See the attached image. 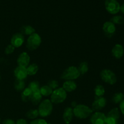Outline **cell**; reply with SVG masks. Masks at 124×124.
<instances>
[{"instance_id": "cell-32", "label": "cell", "mask_w": 124, "mask_h": 124, "mask_svg": "<svg viewBox=\"0 0 124 124\" xmlns=\"http://www.w3.org/2000/svg\"><path fill=\"white\" fill-rule=\"evenodd\" d=\"M48 122L44 119H34L30 122V124H47Z\"/></svg>"}, {"instance_id": "cell-8", "label": "cell", "mask_w": 124, "mask_h": 124, "mask_svg": "<svg viewBox=\"0 0 124 124\" xmlns=\"http://www.w3.org/2000/svg\"><path fill=\"white\" fill-rule=\"evenodd\" d=\"M102 30L104 35L108 38H111L115 35L116 29L115 24L110 21H106L104 23Z\"/></svg>"}, {"instance_id": "cell-34", "label": "cell", "mask_w": 124, "mask_h": 124, "mask_svg": "<svg viewBox=\"0 0 124 124\" xmlns=\"http://www.w3.org/2000/svg\"><path fill=\"white\" fill-rule=\"evenodd\" d=\"M2 124H16V122L15 121L11 119H5L4 121L2 122Z\"/></svg>"}, {"instance_id": "cell-23", "label": "cell", "mask_w": 124, "mask_h": 124, "mask_svg": "<svg viewBox=\"0 0 124 124\" xmlns=\"http://www.w3.org/2000/svg\"><path fill=\"white\" fill-rule=\"evenodd\" d=\"M39 116L38 110L37 109H31L25 114V116L29 119H36Z\"/></svg>"}, {"instance_id": "cell-17", "label": "cell", "mask_w": 124, "mask_h": 124, "mask_svg": "<svg viewBox=\"0 0 124 124\" xmlns=\"http://www.w3.org/2000/svg\"><path fill=\"white\" fill-rule=\"evenodd\" d=\"M33 92L29 87L24 88L21 93V99L24 102H27L30 101L32 96Z\"/></svg>"}, {"instance_id": "cell-28", "label": "cell", "mask_w": 124, "mask_h": 124, "mask_svg": "<svg viewBox=\"0 0 124 124\" xmlns=\"http://www.w3.org/2000/svg\"><path fill=\"white\" fill-rule=\"evenodd\" d=\"M111 23H113L114 24H117V25H122L124 24V18L122 16L116 15L112 17L110 20Z\"/></svg>"}, {"instance_id": "cell-16", "label": "cell", "mask_w": 124, "mask_h": 124, "mask_svg": "<svg viewBox=\"0 0 124 124\" xmlns=\"http://www.w3.org/2000/svg\"><path fill=\"white\" fill-rule=\"evenodd\" d=\"M62 88L66 92H72L77 88V84L74 81H65Z\"/></svg>"}, {"instance_id": "cell-3", "label": "cell", "mask_w": 124, "mask_h": 124, "mask_svg": "<svg viewBox=\"0 0 124 124\" xmlns=\"http://www.w3.org/2000/svg\"><path fill=\"white\" fill-rule=\"evenodd\" d=\"M53 104L49 99H45L41 102L38 110L39 116L42 117H46L50 116L53 111Z\"/></svg>"}, {"instance_id": "cell-37", "label": "cell", "mask_w": 124, "mask_h": 124, "mask_svg": "<svg viewBox=\"0 0 124 124\" xmlns=\"http://www.w3.org/2000/svg\"><path fill=\"white\" fill-rule=\"evenodd\" d=\"M77 105H78V104L76 103V102L73 101L71 103V107L72 108H75Z\"/></svg>"}, {"instance_id": "cell-26", "label": "cell", "mask_w": 124, "mask_h": 124, "mask_svg": "<svg viewBox=\"0 0 124 124\" xmlns=\"http://www.w3.org/2000/svg\"><path fill=\"white\" fill-rule=\"evenodd\" d=\"M107 116L113 117V118H114L115 119L117 120L118 121L120 117V113L119 109L117 108H113L112 110H111L109 111Z\"/></svg>"}, {"instance_id": "cell-25", "label": "cell", "mask_w": 124, "mask_h": 124, "mask_svg": "<svg viewBox=\"0 0 124 124\" xmlns=\"http://www.w3.org/2000/svg\"><path fill=\"white\" fill-rule=\"evenodd\" d=\"M78 69V70L81 75H85L88 71V63L87 62H82L81 63H80Z\"/></svg>"}, {"instance_id": "cell-6", "label": "cell", "mask_w": 124, "mask_h": 124, "mask_svg": "<svg viewBox=\"0 0 124 124\" xmlns=\"http://www.w3.org/2000/svg\"><path fill=\"white\" fill-rule=\"evenodd\" d=\"M101 78L104 82L108 84L115 85L117 82V77L115 73L108 69H104L101 71Z\"/></svg>"}, {"instance_id": "cell-14", "label": "cell", "mask_w": 124, "mask_h": 124, "mask_svg": "<svg viewBox=\"0 0 124 124\" xmlns=\"http://www.w3.org/2000/svg\"><path fill=\"white\" fill-rule=\"evenodd\" d=\"M113 56L116 59H121L124 56V49L123 46L119 44H117L113 47L111 50Z\"/></svg>"}, {"instance_id": "cell-1", "label": "cell", "mask_w": 124, "mask_h": 124, "mask_svg": "<svg viewBox=\"0 0 124 124\" xmlns=\"http://www.w3.org/2000/svg\"><path fill=\"white\" fill-rule=\"evenodd\" d=\"M73 115L75 117L81 119H84L91 116L93 111L91 108L84 104H78L74 108Z\"/></svg>"}, {"instance_id": "cell-27", "label": "cell", "mask_w": 124, "mask_h": 124, "mask_svg": "<svg viewBox=\"0 0 124 124\" xmlns=\"http://www.w3.org/2000/svg\"><path fill=\"white\" fill-rule=\"evenodd\" d=\"M124 99V94L122 93H115L112 97V101L115 104H120Z\"/></svg>"}, {"instance_id": "cell-36", "label": "cell", "mask_w": 124, "mask_h": 124, "mask_svg": "<svg viewBox=\"0 0 124 124\" xmlns=\"http://www.w3.org/2000/svg\"><path fill=\"white\" fill-rule=\"evenodd\" d=\"M119 105V107H120V110H121V113H122V115L124 116V99L120 103Z\"/></svg>"}, {"instance_id": "cell-38", "label": "cell", "mask_w": 124, "mask_h": 124, "mask_svg": "<svg viewBox=\"0 0 124 124\" xmlns=\"http://www.w3.org/2000/svg\"><path fill=\"white\" fill-rule=\"evenodd\" d=\"M120 11H121L122 13H124V3L122 4L121 6V7H120Z\"/></svg>"}, {"instance_id": "cell-18", "label": "cell", "mask_w": 124, "mask_h": 124, "mask_svg": "<svg viewBox=\"0 0 124 124\" xmlns=\"http://www.w3.org/2000/svg\"><path fill=\"white\" fill-rule=\"evenodd\" d=\"M42 96L41 95V94L40 93L39 90L36 91V92H33L32 96H31V99H30V101L32 103L33 105H36L38 104H39V103H41V100H42Z\"/></svg>"}, {"instance_id": "cell-29", "label": "cell", "mask_w": 124, "mask_h": 124, "mask_svg": "<svg viewBox=\"0 0 124 124\" xmlns=\"http://www.w3.org/2000/svg\"><path fill=\"white\" fill-rule=\"evenodd\" d=\"M29 88L32 91V92H36V91H39L40 89V85L38 81H31L28 86Z\"/></svg>"}, {"instance_id": "cell-39", "label": "cell", "mask_w": 124, "mask_h": 124, "mask_svg": "<svg viewBox=\"0 0 124 124\" xmlns=\"http://www.w3.org/2000/svg\"><path fill=\"white\" fill-rule=\"evenodd\" d=\"M1 76H0V80H1Z\"/></svg>"}, {"instance_id": "cell-11", "label": "cell", "mask_w": 124, "mask_h": 124, "mask_svg": "<svg viewBox=\"0 0 124 124\" xmlns=\"http://www.w3.org/2000/svg\"><path fill=\"white\" fill-rule=\"evenodd\" d=\"M24 42V36L21 33H16L12 36L10 40V44L15 48H19Z\"/></svg>"}, {"instance_id": "cell-40", "label": "cell", "mask_w": 124, "mask_h": 124, "mask_svg": "<svg viewBox=\"0 0 124 124\" xmlns=\"http://www.w3.org/2000/svg\"><path fill=\"white\" fill-rule=\"evenodd\" d=\"M0 122H1V119H0Z\"/></svg>"}, {"instance_id": "cell-9", "label": "cell", "mask_w": 124, "mask_h": 124, "mask_svg": "<svg viewBox=\"0 0 124 124\" xmlns=\"http://www.w3.org/2000/svg\"><path fill=\"white\" fill-rule=\"evenodd\" d=\"M106 116L103 113L96 111L90 117V122L92 124H105Z\"/></svg>"}, {"instance_id": "cell-21", "label": "cell", "mask_w": 124, "mask_h": 124, "mask_svg": "<svg viewBox=\"0 0 124 124\" xmlns=\"http://www.w3.org/2000/svg\"><path fill=\"white\" fill-rule=\"evenodd\" d=\"M53 90L48 85H45L42 87H40L39 92L40 93L42 96H51L52 92H53Z\"/></svg>"}, {"instance_id": "cell-2", "label": "cell", "mask_w": 124, "mask_h": 124, "mask_svg": "<svg viewBox=\"0 0 124 124\" xmlns=\"http://www.w3.org/2000/svg\"><path fill=\"white\" fill-rule=\"evenodd\" d=\"M79 71L78 69L76 67L70 66L67 68L61 76V78L65 81H74L75 79H77L80 76Z\"/></svg>"}, {"instance_id": "cell-20", "label": "cell", "mask_w": 124, "mask_h": 124, "mask_svg": "<svg viewBox=\"0 0 124 124\" xmlns=\"http://www.w3.org/2000/svg\"><path fill=\"white\" fill-rule=\"evenodd\" d=\"M26 69L28 76H33V75H36L38 73V71L39 67L36 64L33 63V64H31L28 65V67Z\"/></svg>"}, {"instance_id": "cell-33", "label": "cell", "mask_w": 124, "mask_h": 124, "mask_svg": "<svg viewBox=\"0 0 124 124\" xmlns=\"http://www.w3.org/2000/svg\"><path fill=\"white\" fill-rule=\"evenodd\" d=\"M118 121L115 119L114 118L106 116V121H105V124H117Z\"/></svg>"}, {"instance_id": "cell-19", "label": "cell", "mask_w": 124, "mask_h": 124, "mask_svg": "<svg viewBox=\"0 0 124 124\" xmlns=\"http://www.w3.org/2000/svg\"><path fill=\"white\" fill-rule=\"evenodd\" d=\"M21 33L23 34V35H28V36H30V35H32L33 33H35V30L32 26L29 25H23L21 27L20 29Z\"/></svg>"}, {"instance_id": "cell-41", "label": "cell", "mask_w": 124, "mask_h": 124, "mask_svg": "<svg viewBox=\"0 0 124 124\" xmlns=\"http://www.w3.org/2000/svg\"></svg>"}, {"instance_id": "cell-15", "label": "cell", "mask_w": 124, "mask_h": 124, "mask_svg": "<svg viewBox=\"0 0 124 124\" xmlns=\"http://www.w3.org/2000/svg\"><path fill=\"white\" fill-rule=\"evenodd\" d=\"M73 110L71 107H67L63 113V119L66 124H70L71 122L73 117Z\"/></svg>"}, {"instance_id": "cell-12", "label": "cell", "mask_w": 124, "mask_h": 124, "mask_svg": "<svg viewBox=\"0 0 124 124\" xmlns=\"http://www.w3.org/2000/svg\"><path fill=\"white\" fill-rule=\"evenodd\" d=\"M30 61V57L27 52H22L17 58V64L18 66L27 68L29 65Z\"/></svg>"}, {"instance_id": "cell-35", "label": "cell", "mask_w": 124, "mask_h": 124, "mask_svg": "<svg viewBox=\"0 0 124 124\" xmlns=\"http://www.w3.org/2000/svg\"><path fill=\"white\" fill-rule=\"evenodd\" d=\"M16 124H28V123L24 119H19L16 122Z\"/></svg>"}, {"instance_id": "cell-24", "label": "cell", "mask_w": 124, "mask_h": 124, "mask_svg": "<svg viewBox=\"0 0 124 124\" xmlns=\"http://www.w3.org/2000/svg\"><path fill=\"white\" fill-rule=\"evenodd\" d=\"M14 87L18 92H23L25 88V84L23 80L16 79L15 82Z\"/></svg>"}, {"instance_id": "cell-13", "label": "cell", "mask_w": 124, "mask_h": 124, "mask_svg": "<svg viewBox=\"0 0 124 124\" xmlns=\"http://www.w3.org/2000/svg\"><path fill=\"white\" fill-rule=\"evenodd\" d=\"M13 73H14V75L16 79L18 80L24 81L28 76L27 69L25 67H16L14 70Z\"/></svg>"}, {"instance_id": "cell-4", "label": "cell", "mask_w": 124, "mask_h": 124, "mask_svg": "<svg viewBox=\"0 0 124 124\" xmlns=\"http://www.w3.org/2000/svg\"><path fill=\"white\" fill-rule=\"evenodd\" d=\"M67 96V92L62 87H59L53 91L50 96V101L52 104H61L65 101Z\"/></svg>"}, {"instance_id": "cell-7", "label": "cell", "mask_w": 124, "mask_h": 124, "mask_svg": "<svg viewBox=\"0 0 124 124\" xmlns=\"http://www.w3.org/2000/svg\"><path fill=\"white\" fill-rule=\"evenodd\" d=\"M105 7L108 13L115 15L120 11L121 6L117 0H105Z\"/></svg>"}, {"instance_id": "cell-30", "label": "cell", "mask_w": 124, "mask_h": 124, "mask_svg": "<svg viewBox=\"0 0 124 124\" xmlns=\"http://www.w3.org/2000/svg\"><path fill=\"white\" fill-rule=\"evenodd\" d=\"M47 85H48L53 90L59 88V83H58V81H56V80H50V81H49L48 82Z\"/></svg>"}, {"instance_id": "cell-31", "label": "cell", "mask_w": 124, "mask_h": 124, "mask_svg": "<svg viewBox=\"0 0 124 124\" xmlns=\"http://www.w3.org/2000/svg\"><path fill=\"white\" fill-rule=\"evenodd\" d=\"M15 48L12 45L9 44L6 47L4 50V52L6 54H11L14 52Z\"/></svg>"}, {"instance_id": "cell-10", "label": "cell", "mask_w": 124, "mask_h": 124, "mask_svg": "<svg viewBox=\"0 0 124 124\" xmlns=\"http://www.w3.org/2000/svg\"><path fill=\"white\" fill-rule=\"evenodd\" d=\"M107 105V99L104 97L96 98L92 105V109L93 111H99L104 108Z\"/></svg>"}, {"instance_id": "cell-5", "label": "cell", "mask_w": 124, "mask_h": 124, "mask_svg": "<svg viewBox=\"0 0 124 124\" xmlns=\"http://www.w3.org/2000/svg\"><path fill=\"white\" fill-rule=\"evenodd\" d=\"M41 42H42V39L40 35L35 32L29 36L27 41L26 47L29 50H35L39 47Z\"/></svg>"}, {"instance_id": "cell-22", "label": "cell", "mask_w": 124, "mask_h": 124, "mask_svg": "<svg viewBox=\"0 0 124 124\" xmlns=\"http://www.w3.org/2000/svg\"><path fill=\"white\" fill-rule=\"evenodd\" d=\"M94 93L96 98L103 97L104 94H105V90L102 85H98L95 87V88H94Z\"/></svg>"}]
</instances>
